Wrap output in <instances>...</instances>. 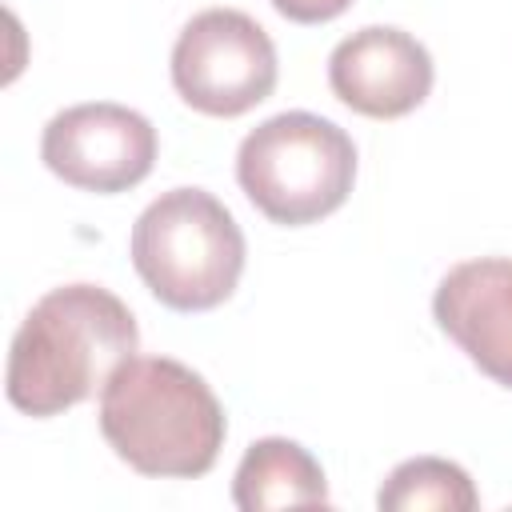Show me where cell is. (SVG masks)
Returning <instances> with one entry per match:
<instances>
[{
	"label": "cell",
	"mask_w": 512,
	"mask_h": 512,
	"mask_svg": "<svg viewBox=\"0 0 512 512\" xmlns=\"http://www.w3.org/2000/svg\"><path fill=\"white\" fill-rule=\"evenodd\" d=\"M276 44L240 8L196 12L172 48V84L204 116H244L276 88Z\"/></svg>",
	"instance_id": "5"
},
{
	"label": "cell",
	"mask_w": 512,
	"mask_h": 512,
	"mask_svg": "<svg viewBox=\"0 0 512 512\" xmlns=\"http://www.w3.org/2000/svg\"><path fill=\"white\" fill-rule=\"evenodd\" d=\"M132 264L172 312L220 308L244 272V232L204 188L160 192L132 224Z\"/></svg>",
	"instance_id": "3"
},
{
	"label": "cell",
	"mask_w": 512,
	"mask_h": 512,
	"mask_svg": "<svg viewBox=\"0 0 512 512\" xmlns=\"http://www.w3.org/2000/svg\"><path fill=\"white\" fill-rule=\"evenodd\" d=\"M236 180L272 224H316L348 200L356 144L316 112H280L240 140Z\"/></svg>",
	"instance_id": "4"
},
{
	"label": "cell",
	"mask_w": 512,
	"mask_h": 512,
	"mask_svg": "<svg viewBox=\"0 0 512 512\" xmlns=\"http://www.w3.org/2000/svg\"><path fill=\"white\" fill-rule=\"evenodd\" d=\"M40 160L80 192H128L156 164V128L124 104H76L44 124Z\"/></svg>",
	"instance_id": "6"
},
{
	"label": "cell",
	"mask_w": 512,
	"mask_h": 512,
	"mask_svg": "<svg viewBox=\"0 0 512 512\" xmlns=\"http://www.w3.org/2000/svg\"><path fill=\"white\" fill-rule=\"evenodd\" d=\"M432 316L488 380L512 388V260L456 264L432 296Z\"/></svg>",
	"instance_id": "8"
},
{
	"label": "cell",
	"mask_w": 512,
	"mask_h": 512,
	"mask_svg": "<svg viewBox=\"0 0 512 512\" xmlns=\"http://www.w3.org/2000/svg\"><path fill=\"white\" fill-rule=\"evenodd\" d=\"M272 8L292 24H328L352 8V0H272Z\"/></svg>",
	"instance_id": "11"
},
{
	"label": "cell",
	"mask_w": 512,
	"mask_h": 512,
	"mask_svg": "<svg viewBox=\"0 0 512 512\" xmlns=\"http://www.w3.org/2000/svg\"><path fill=\"white\" fill-rule=\"evenodd\" d=\"M140 348L136 316L120 296L100 284H64L32 304L20 320L8 352V400L12 408L48 420L60 416Z\"/></svg>",
	"instance_id": "1"
},
{
	"label": "cell",
	"mask_w": 512,
	"mask_h": 512,
	"mask_svg": "<svg viewBox=\"0 0 512 512\" xmlns=\"http://www.w3.org/2000/svg\"><path fill=\"white\" fill-rule=\"evenodd\" d=\"M376 504L384 512H472L480 504V492L460 464L440 456H416L388 472L376 492Z\"/></svg>",
	"instance_id": "10"
},
{
	"label": "cell",
	"mask_w": 512,
	"mask_h": 512,
	"mask_svg": "<svg viewBox=\"0 0 512 512\" xmlns=\"http://www.w3.org/2000/svg\"><path fill=\"white\" fill-rule=\"evenodd\" d=\"M100 432L140 476L196 480L224 448V408L200 372L172 356H132L100 388Z\"/></svg>",
	"instance_id": "2"
},
{
	"label": "cell",
	"mask_w": 512,
	"mask_h": 512,
	"mask_svg": "<svg viewBox=\"0 0 512 512\" xmlns=\"http://www.w3.org/2000/svg\"><path fill=\"white\" fill-rule=\"evenodd\" d=\"M232 500L244 512L316 508V504H328V480L304 444L284 436H264L248 444L232 476Z\"/></svg>",
	"instance_id": "9"
},
{
	"label": "cell",
	"mask_w": 512,
	"mask_h": 512,
	"mask_svg": "<svg viewBox=\"0 0 512 512\" xmlns=\"http://www.w3.org/2000/svg\"><path fill=\"white\" fill-rule=\"evenodd\" d=\"M428 48L392 24H368L344 36L328 56V84L340 104L372 120H400L432 92Z\"/></svg>",
	"instance_id": "7"
}]
</instances>
